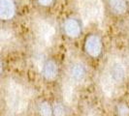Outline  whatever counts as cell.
Segmentation results:
<instances>
[{
	"label": "cell",
	"instance_id": "7c38bea8",
	"mask_svg": "<svg viewBox=\"0 0 129 116\" xmlns=\"http://www.w3.org/2000/svg\"><path fill=\"white\" fill-rule=\"evenodd\" d=\"M39 113L41 116H52V109L51 104L47 102H43L39 105Z\"/></svg>",
	"mask_w": 129,
	"mask_h": 116
},
{
	"label": "cell",
	"instance_id": "8fae6325",
	"mask_svg": "<svg viewBox=\"0 0 129 116\" xmlns=\"http://www.w3.org/2000/svg\"><path fill=\"white\" fill-rule=\"evenodd\" d=\"M63 97L66 103H72L74 102L75 99V91H74V87L72 86L70 83H64L63 85Z\"/></svg>",
	"mask_w": 129,
	"mask_h": 116
},
{
	"label": "cell",
	"instance_id": "5bb4252c",
	"mask_svg": "<svg viewBox=\"0 0 129 116\" xmlns=\"http://www.w3.org/2000/svg\"><path fill=\"white\" fill-rule=\"evenodd\" d=\"M118 116H129V107L124 103H119L117 106Z\"/></svg>",
	"mask_w": 129,
	"mask_h": 116
},
{
	"label": "cell",
	"instance_id": "30bf717a",
	"mask_svg": "<svg viewBox=\"0 0 129 116\" xmlns=\"http://www.w3.org/2000/svg\"><path fill=\"white\" fill-rule=\"evenodd\" d=\"M100 83L101 87L103 89L104 93L109 97H112L114 92H115V85L116 83L113 81V79L110 77L108 73H105L102 75V77L100 78Z\"/></svg>",
	"mask_w": 129,
	"mask_h": 116
},
{
	"label": "cell",
	"instance_id": "6da1fadb",
	"mask_svg": "<svg viewBox=\"0 0 129 116\" xmlns=\"http://www.w3.org/2000/svg\"><path fill=\"white\" fill-rule=\"evenodd\" d=\"M6 100L9 107L16 113L23 112L28 104V97L24 89L14 80H11L7 86Z\"/></svg>",
	"mask_w": 129,
	"mask_h": 116
},
{
	"label": "cell",
	"instance_id": "2e32d148",
	"mask_svg": "<svg viewBox=\"0 0 129 116\" xmlns=\"http://www.w3.org/2000/svg\"><path fill=\"white\" fill-rule=\"evenodd\" d=\"M1 72H2V62L0 60V74H1Z\"/></svg>",
	"mask_w": 129,
	"mask_h": 116
},
{
	"label": "cell",
	"instance_id": "e0dca14e",
	"mask_svg": "<svg viewBox=\"0 0 129 116\" xmlns=\"http://www.w3.org/2000/svg\"><path fill=\"white\" fill-rule=\"evenodd\" d=\"M1 39H2V35H1V32H0V42H1Z\"/></svg>",
	"mask_w": 129,
	"mask_h": 116
},
{
	"label": "cell",
	"instance_id": "ba28073f",
	"mask_svg": "<svg viewBox=\"0 0 129 116\" xmlns=\"http://www.w3.org/2000/svg\"><path fill=\"white\" fill-rule=\"evenodd\" d=\"M108 4L111 12L116 16H123L128 11L127 0H109Z\"/></svg>",
	"mask_w": 129,
	"mask_h": 116
},
{
	"label": "cell",
	"instance_id": "52a82bcc",
	"mask_svg": "<svg viewBox=\"0 0 129 116\" xmlns=\"http://www.w3.org/2000/svg\"><path fill=\"white\" fill-rule=\"evenodd\" d=\"M16 14V4L14 0H0V19L9 20Z\"/></svg>",
	"mask_w": 129,
	"mask_h": 116
},
{
	"label": "cell",
	"instance_id": "4fadbf2b",
	"mask_svg": "<svg viewBox=\"0 0 129 116\" xmlns=\"http://www.w3.org/2000/svg\"><path fill=\"white\" fill-rule=\"evenodd\" d=\"M52 114L54 116H65L66 115V110L63 104L60 103H54L52 107Z\"/></svg>",
	"mask_w": 129,
	"mask_h": 116
},
{
	"label": "cell",
	"instance_id": "8992f818",
	"mask_svg": "<svg viewBox=\"0 0 129 116\" xmlns=\"http://www.w3.org/2000/svg\"><path fill=\"white\" fill-rule=\"evenodd\" d=\"M63 29L65 34L70 38H78L82 33V27L79 20L74 18L67 19L63 23Z\"/></svg>",
	"mask_w": 129,
	"mask_h": 116
},
{
	"label": "cell",
	"instance_id": "5b68a950",
	"mask_svg": "<svg viewBox=\"0 0 129 116\" xmlns=\"http://www.w3.org/2000/svg\"><path fill=\"white\" fill-rule=\"evenodd\" d=\"M69 76L70 79L74 83H81L83 82L85 77L87 76V69L86 66L81 62V61H76L73 63L69 70Z\"/></svg>",
	"mask_w": 129,
	"mask_h": 116
},
{
	"label": "cell",
	"instance_id": "9a60e30c",
	"mask_svg": "<svg viewBox=\"0 0 129 116\" xmlns=\"http://www.w3.org/2000/svg\"><path fill=\"white\" fill-rule=\"evenodd\" d=\"M39 4L43 7H49L53 3V0H37Z\"/></svg>",
	"mask_w": 129,
	"mask_h": 116
},
{
	"label": "cell",
	"instance_id": "9c48e42d",
	"mask_svg": "<svg viewBox=\"0 0 129 116\" xmlns=\"http://www.w3.org/2000/svg\"><path fill=\"white\" fill-rule=\"evenodd\" d=\"M42 73L43 77L48 80H52L54 79L58 74V68L56 63L53 60H48L45 64L43 65L42 68Z\"/></svg>",
	"mask_w": 129,
	"mask_h": 116
},
{
	"label": "cell",
	"instance_id": "3957f363",
	"mask_svg": "<svg viewBox=\"0 0 129 116\" xmlns=\"http://www.w3.org/2000/svg\"><path fill=\"white\" fill-rule=\"evenodd\" d=\"M84 49L86 53L91 57L100 56L103 49V44H102L101 38L95 34H91L89 36H87L84 42Z\"/></svg>",
	"mask_w": 129,
	"mask_h": 116
},
{
	"label": "cell",
	"instance_id": "277c9868",
	"mask_svg": "<svg viewBox=\"0 0 129 116\" xmlns=\"http://www.w3.org/2000/svg\"><path fill=\"white\" fill-rule=\"evenodd\" d=\"M108 74L116 84L122 83L126 77V69L121 61L115 59L110 63Z\"/></svg>",
	"mask_w": 129,
	"mask_h": 116
},
{
	"label": "cell",
	"instance_id": "7a4b0ae2",
	"mask_svg": "<svg viewBox=\"0 0 129 116\" xmlns=\"http://www.w3.org/2000/svg\"><path fill=\"white\" fill-rule=\"evenodd\" d=\"M35 31L41 43L45 45L51 44L54 36V28L49 22L45 20H38L36 23Z\"/></svg>",
	"mask_w": 129,
	"mask_h": 116
}]
</instances>
